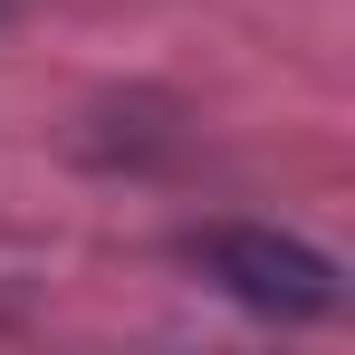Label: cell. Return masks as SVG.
I'll return each mask as SVG.
<instances>
[{
  "instance_id": "obj_1",
  "label": "cell",
  "mask_w": 355,
  "mask_h": 355,
  "mask_svg": "<svg viewBox=\"0 0 355 355\" xmlns=\"http://www.w3.org/2000/svg\"><path fill=\"white\" fill-rule=\"evenodd\" d=\"M192 259H202V279L211 288H231L240 307H259V317H336V259H317L307 240H279V231H202L192 240Z\"/></svg>"
}]
</instances>
